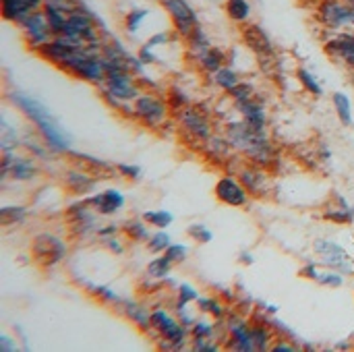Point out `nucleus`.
Instances as JSON below:
<instances>
[{"instance_id":"5","label":"nucleus","mask_w":354,"mask_h":352,"mask_svg":"<svg viewBox=\"0 0 354 352\" xmlns=\"http://www.w3.org/2000/svg\"><path fill=\"white\" fill-rule=\"evenodd\" d=\"M317 19L328 29L354 27V8L342 0H322L317 6Z\"/></svg>"},{"instance_id":"33","label":"nucleus","mask_w":354,"mask_h":352,"mask_svg":"<svg viewBox=\"0 0 354 352\" xmlns=\"http://www.w3.org/2000/svg\"><path fill=\"white\" fill-rule=\"evenodd\" d=\"M214 81H216V85L220 87V89H224V91H232L239 83H241V79H239V73L232 68V66H224V68H220L216 75H214Z\"/></svg>"},{"instance_id":"57","label":"nucleus","mask_w":354,"mask_h":352,"mask_svg":"<svg viewBox=\"0 0 354 352\" xmlns=\"http://www.w3.org/2000/svg\"><path fill=\"white\" fill-rule=\"evenodd\" d=\"M301 276H305V278H309V280H313V282H317V276H319V270L313 266V263H309V266H305L303 270H301Z\"/></svg>"},{"instance_id":"59","label":"nucleus","mask_w":354,"mask_h":352,"mask_svg":"<svg viewBox=\"0 0 354 352\" xmlns=\"http://www.w3.org/2000/svg\"><path fill=\"white\" fill-rule=\"evenodd\" d=\"M239 261H241L243 266H251V263H253V255H251L249 251H243V253L239 255Z\"/></svg>"},{"instance_id":"23","label":"nucleus","mask_w":354,"mask_h":352,"mask_svg":"<svg viewBox=\"0 0 354 352\" xmlns=\"http://www.w3.org/2000/svg\"><path fill=\"white\" fill-rule=\"evenodd\" d=\"M199 64H201V68H203L205 73L216 75L220 68L226 66V52H224L222 48H214V46H212V48L199 58Z\"/></svg>"},{"instance_id":"19","label":"nucleus","mask_w":354,"mask_h":352,"mask_svg":"<svg viewBox=\"0 0 354 352\" xmlns=\"http://www.w3.org/2000/svg\"><path fill=\"white\" fill-rule=\"evenodd\" d=\"M239 112L243 114V120L253 129V131H266V122H268V116H266V108L261 102H257L255 98L247 100V102H241L236 104Z\"/></svg>"},{"instance_id":"31","label":"nucleus","mask_w":354,"mask_h":352,"mask_svg":"<svg viewBox=\"0 0 354 352\" xmlns=\"http://www.w3.org/2000/svg\"><path fill=\"white\" fill-rule=\"evenodd\" d=\"M226 15L236 23H247L251 17V4L249 0H226Z\"/></svg>"},{"instance_id":"13","label":"nucleus","mask_w":354,"mask_h":352,"mask_svg":"<svg viewBox=\"0 0 354 352\" xmlns=\"http://www.w3.org/2000/svg\"><path fill=\"white\" fill-rule=\"evenodd\" d=\"M73 77L77 79H83V81H89V83H95V85H104L106 83V64H104V58L102 54H91L87 58H83L79 62V66L71 73Z\"/></svg>"},{"instance_id":"55","label":"nucleus","mask_w":354,"mask_h":352,"mask_svg":"<svg viewBox=\"0 0 354 352\" xmlns=\"http://www.w3.org/2000/svg\"><path fill=\"white\" fill-rule=\"evenodd\" d=\"M104 243H106V247H108L112 253H116V255H122V253H124V243H122L118 237H110V239H106Z\"/></svg>"},{"instance_id":"51","label":"nucleus","mask_w":354,"mask_h":352,"mask_svg":"<svg viewBox=\"0 0 354 352\" xmlns=\"http://www.w3.org/2000/svg\"><path fill=\"white\" fill-rule=\"evenodd\" d=\"M193 349L197 352H218L220 344L207 338H193Z\"/></svg>"},{"instance_id":"53","label":"nucleus","mask_w":354,"mask_h":352,"mask_svg":"<svg viewBox=\"0 0 354 352\" xmlns=\"http://www.w3.org/2000/svg\"><path fill=\"white\" fill-rule=\"evenodd\" d=\"M272 352H297L299 351V346L297 344H292V342H288V340H274V344H272Z\"/></svg>"},{"instance_id":"34","label":"nucleus","mask_w":354,"mask_h":352,"mask_svg":"<svg viewBox=\"0 0 354 352\" xmlns=\"http://www.w3.org/2000/svg\"><path fill=\"white\" fill-rule=\"evenodd\" d=\"M332 102H334V108H336V112H338L340 122L346 124V127H351V124H353V112H351V102H348V98H346L342 91H336V93L332 95Z\"/></svg>"},{"instance_id":"32","label":"nucleus","mask_w":354,"mask_h":352,"mask_svg":"<svg viewBox=\"0 0 354 352\" xmlns=\"http://www.w3.org/2000/svg\"><path fill=\"white\" fill-rule=\"evenodd\" d=\"M172 266H174V263H172L166 255H158L156 259H151V261L147 263V276H151V278H156V280H164V278L170 276Z\"/></svg>"},{"instance_id":"36","label":"nucleus","mask_w":354,"mask_h":352,"mask_svg":"<svg viewBox=\"0 0 354 352\" xmlns=\"http://www.w3.org/2000/svg\"><path fill=\"white\" fill-rule=\"evenodd\" d=\"M27 218V210L21 205H4L0 210V222L2 226H10V224H21Z\"/></svg>"},{"instance_id":"37","label":"nucleus","mask_w":354,"mask_h":352,"mask_svg":"<svg viewBox=\"0 0 354 352\" xmlns=\"http://www.w3.org/2000/svg\"><path fill=\"white\" fill-rule=\"evenodd\" d=\"M297 77H299V81L303 83V87H305L307 91H311L313 95H322V93H324V87H322L319 79H317L311 71H307L305 66H299Z\"/></svg>"},{"instance_id":"29","label":"nucleus","mask_w":354,"mask_h":352,"mask_svg":"<svg viewBox=\"0 0 354 352\" xmlns=\"http://www.w3.org/2000/svg\"><path fill=\"white\" fill-rule=\"evenodd\" d=\"M205 151L212 154L216 160H222V158H228L230 151H232V143L228 141V137H220V135H212L207 141H205Z\"/></svg>"},{"instance_id":"48","label":"nucleus","mask_w":354,"mask_h":352,"mask_svg":"<svg viewBox=\"0 0 354 352\" xmlns=\"http://www.w3.org/2000/svg\"><path fill=\"white\" fill-rule=\"evenodd\" d=\"M166 102H168V106H170V108H174V110L178 112L180 108H185V106H187V102H189V100H187V95H185L180 89L172 87V89H170V93H168V100H166Z\"/></svg>"},{"instance_id":"12","label":"nucleus","mask_w":354,"mask_h":352,"mask_svg":"<svg viewBox=\"0 0 354 352\" xmlns=\"http://www.w3.org/2000/svg\"><path fill=\"white\" fill-rule=\"evenodd\" d=\"M315 253L322 257V261L330 268V270H344V272H351V259H348V253L334 241H328V239H319L315 241L313 245Z\"/></svg>"},{"instance_id":"38","label":"nucleus","mask_w":354,"mask_h":352,"mask_svg":"<svg viewBox=\"0 0 354 352\" xmlns=\"http://www.w3.org/2000/svg\"><path fill=\"white\" fill-rule=\"evenodd\" d=\"M216 336V326L203 317H197V322L191 326V338H207V340H214Z\"/></svg>"},{"instance_id":"42","label":"nucleus","mask_w":354,"mask_h":352,"mask_svg":"<svg viewBox=\"0 0 354 352\" xmlns=\"http://www.w3.org/2000/svg\"><path fill=\"white\" fill-rule=\"evenodd\" d=\"M197 299H199V293L191 286V284H187V282H183V284H178V297H176V307H185V305H191V303H197Z\"/></svg>"},{"instance_id":"47","label":"nucleus","mask_w":354,"mask_h":352,"mask_svg":"<svg viewBox=\"0 0 354 352\" xmlns=\"http://www.w3.org/2000/svg\"><path fill=\"white\" fill-rule=\"evenodd\" d=\"M230 95H232L234 104L247 102V100H251V98H253V87H251V83H243V81H241V83L230 91Z\"/></svg>"},{"instance_id":"3","label":"nucleus","mask_w":354,"mask_h":352,"mask_svg":"<svg viewBox=\"0 0 354 352\" xmlns=\"http://www.w3.org/2000/svg\"><path fill=\"white\" fill-rule=\"evenodd\" d=\"M168 102H164L160 95L151 93V91H141L135 100H133V110H135V118H139L145 127H160L166 122L168 118Z\"/></svg>"},{"instance_id":"41","label":"nucleus","mask_w":354,"mask_h":352,"mask_svg":"<svg viewBox=\"0 0 354 352\" xmlns=\"http://www.w3.org/2000/svg\"><path fill=\"white\" fill-rule=\"evenodd\" d=\"M145 17H147V10H145V8H133V10H129L127 17H124V29H127L131 35L137 33L139 27H141V23L145 21Z\"/></svg>"},{"instance_id":"21","label":"nucleus","mask_w":354,"mask_h":352,"mask_svg":"<svg viewBox=\"0 0 354 352\" xmlns=\"http://www.w3.org/2000/svg\"><path fill=\"white\" fill-rule=\"evenodd\" d=\"M39 172V166L35 158H25V156H15V162L10 166V176L19 183L33 180Z\"/></svg>"},{"instance_id":"46","label":"nucleus","mask_w":354,"mask_h":352,"mask_svg":"<svg viewBox=\"0 0 354 352\" xmlns=\"http://www.w3.org/2000/svg\"><path fill=\"white\" fill-rule=\"evenodd\" d=\"M164 255H166L172 263H183V261L187 259V255H189V247H187V245H180V243H172V245L164 251Z\"/></svg>"},{"instance_id":"58","label":"nucleus","mask_w":354,"mask_h":352,"mask_svg":"<svg viewBox=\"0 0 354 352\" xmlns=\"http://www.w3.org/2000/svg\"><path fill=\"white\" fill-rule=\"evenodd\" d=\"M0 351L2 352L17 351V342H12L6 334H2V336H0Z\"/></svg>"},{"instance_id":"1","label":"nucleus","mask_w":354,"mask_h":352,"mask_svg":"<svg viewBox=\"0 0 354 352\" xmlns=\"http://www.w3.org/2000/svg\"><path fill=\"white\" fill-rule=\"evenodd\" d=\"M10 102L35 124L39 137L44 143H48V147L54 154H68L71 151V139L64 133V129L56 122V118L50 114V110L35 98L23 93V91H12L10 93Z\"/></svg>"},{"instance_id":"16","label":"nucleus","mask_w":354,"mask_h":352,"mask_svg":"<svg viewBox=\"0 0 354 352\" xmlns=\"http://www.w3.org/2000/svg\"><path fill=\"white\" fill-rule=\"evenodd\" d=\"M95 185H97V176L83 168H71L64 172V187L73 195H87L95 189Z\"/></svg>"},{"instance_id":"18","label":"nucleus","mask_w":354,"mask_h":352,"mask_svg":"<svg viewBox=\"0 0 354 352\" xmlns=\"http://www.w3.org/2000/svg\"><path fill=\"white\" fill-rule=\"evenodd\" d=\"M241 183L245 185V189L249 191L251 197H266L268 193V176L263 170L255 168V166H245L239 172Z\"/></svg>"},{"instance_id":"60","label":"nucleus","mask_w":354,"mask_h":352,"mask_svg":"<svg viewBox=\"0 0 354 352\" xmlns=\"http://www.w3.org/2000/svg\"><path fill=\"white\" fill-rule=\"evenodd\" d=\"M266 313H268V315H276V313H278V307H274V305H266Z\"/></svg>"},{"instance_id":"17","label":"nucleus","mask_w":354,"mask_h":352,"mask_svg":"<svg viewBox=\"0 0 354 352\" xmlns=\"http://www.w3.org/2000/svg\"><path fill=\"white\" fill-rule=\"evenodd\" d=\"M44 8V0H2V17L10 23H21L29 12Z\"/></svg>"},{"instance_id":"9","label":"nucleus","mask_w":354,"mask_h":352,"mask_svg":"<svg viewBox=\"0 0 354 352\" xmlns=\"http://www.w3.org/2000/svg\"><path fill=\"white\" fill-rule=\"evenodd\" d=\"M216 199L224 205H230V207H245L249 203V191L245 189V185L241 183L239 176H232V174H226L222 176L218 183H216Z\"/></svg>"},{"instance_id":"22","label":"nucleus","mask_w":354,"mask_h":352,"mask_svg":"<svg viewBox=\"0 0 354 352\" xmlns=\"http://www.w3.org/2000/svg\"><path fill=\"white\" fill-rule=\"evenodd\" d=\"M66 156L79 162V164H75V166H79V168H83V170L95 174V176H97V174L104 176V174H108V172L114 168V166H110L108 162H104V160H100V158H93V156H87V154H79V151H73V149H71Z\"/></svg>"},{"instance_id":"25","label":"nucleus","mask_w":354,"mask_h":352,"mask_svg":"<svg viewBox=\"0 0 354 352\" xmlns=\"http://www.w3.org/2000/svg\"><path fill=\"white\" fill-rule=\"evenodd\" d=\"M122 232L133 243H147L149 237H151L149 234V228H147V222L145 220H139V218L127 220L124 226H122Z\"/></svg>"},{"instance_id":"26","label":"nucleus","mask_w":354,"mask_h":352,"mask_svg":"<svg viewBox=\"0 0 354 352\" xmlns=\"http://www.w3.org/2000/svg\"><path fill=\"white\" fill-rule=\"evenodd\" d=\"M19 27L23 29V33H39V31H50V27H48V19H46V12H44V8H39V10H33V12H29L21 23H19Z\"/></svg>"},{"instance_id":"49","label":"nucleus","mask_w":354,"mask_h":352,"mask_svg":"<svg viewBox=\"0 0 354 352\" xmlns=\"http://www.w3.org/2000/svg\"><path fill=\"white\" fill-rule=\"evenodd\" d=\"M116 172L129 180H137L141 176V168L135 166V164H116Z\"/></svg>"},{"instance_id":"8","label":"nucleus","mask_w":354,"mask_h":352,"mask_svg":"<svg viewBox=\"0 0 354 352\" xmlns=\"http://www.w3.org/2000/svg\"><path fill=\"white\" fill-rule=\"evenodd\" d=\"M97 216H100L97 210L91 207L87 203V199L71 205L68 212H66L68 226H71L73 234H77V237H87L89 232H97V228H100L97 226Z\"/></svg>"},{"instance_id":"39","label":"nucleus","mask_w":354,"mask_h":352,"mask_svg":"<svg viewBox=\"0 0 354 352\" xmlns=\"http://www.w3.org/2000/svg\"><path fill=\"white\" fill-rule=\"evenodd\" d=\"M170 245H172V241H170V234H168V232H164V230H160V232H153V234L149 237V241H147V249H149L151 253H156V255L164 253V251H166Z\"/></svg>"},{"instance_id":"15","label":"nucleus","mask_w":354,"mask_h":352,"mask_svg":"<svg viewBox=\"0 0 354 352\" xmlns=\"http://www.w3.org/2000/svg\"><path fill=\"white\" fill-rule=\"evenodd\" d=\"M241 33H243L245 46L249 50H253L257 56H272L274 54V44L259 25H245Z\"/></svg>"},{"instance_id":"45","label":"nucleus","mask_w":354,"mask_h":352,"mask_svg":"<svg viewBox=\"0 0 354 352\" xmlns=\"http://www.w3.org/2000/svg\"><path fill=\"white\" fill-rule=\"evenodd\" d=\"M326 220H332V222H338V224H353L354 210H351V207L330 210V212H326Z\"/></svg>"},{"instance_id":"54","label":"nucleus","mask_w":354,"mask_h":352,"mask_svg":"<svg viewBox=\"0 0 354 352\" xmlns=\"http://www.w3.org/2000/svg\"><path fill=\"white\" fill-rule=\"evenodd\" d=\"M137 56L141 58L143 64H153V62H158V58H156V54H153V48H147L145 44L141 46V50H139Z\"/></svg>"},{"instance_id":"24","label":"nucleus","mask_w":354,"mask_h":352,"mask_svg":"<svg viewBox=\"0 0 354 352\" xmlns=\"http://www.w3.org/2000/svg\"><path fill=\"white\" fill-rule=\"evenodd\" d=\"M251 332H253V342H255V349L257 351H270L272 344H274V328L268 326L266 322H257V324H251Z\"/></svg>"},{"instance_id":"44","label":"nucleus","mask_w":354,"mask_h":352,"mask_svg":"<svg viewBox=\"0 0 354 352\" xmlns=\"http://www.w3.org/2000/svg\"><path fill=\"white\" fill-rule=\"evenodd\" d=\"M317 282L324 286H332V288H340L344 284V276L336 270H328V272H319Z\"/></svg>"},{"instance_id":"28","label":"nucleus","mask_w":354,"mask_h":352,"mask_svg":"<svg viewBox=\"0 0 354 352\" xmlns=\"http://www.w3.org/2000/svg\"><path fill=\"white\" fill-rule=\"evenodd\" d=\"M187 41H189V52L199 60L209 48H212V41H209V37H207V33L201 29V25L187 37Z\"/></svg>"},{"instance_id":"20","label":"nucleus","mask_w":354,"mask_h":352,"mask_svg":"<svg viewBox=\"0 0 354 352\" xmlns=\"http://www.w3.org/2000/svg\"><path fill=\"white\" fill-rule=\"evenodd\" d=\"M118 307H120L122 315L129 322H133L139 330H143V332H149L151 330V311H147L141 303L131 301V299H124V301L120 299Z\"/></svg>"},{"instance_id":"10","label":"nucleus","mask_w":354,"mask_h":352,"mask_svg":"<svg viewBox=\"0 0 354 352\" xmlns=\"http://www.w3.org/2000/svg\"><path fill=\"white\" fill-rule=\"evenodd\" d=\"M104 89L116 95L122 102H133L141 91H139V81L133 77L131 71H110L106 75Z\"/></svg>"},{"instance_id":"35","label":"nucleus","mask_w":354,"mask_h":352,"mask_svg":"<svg viewBox=\"0 0 354 352\" xmlns=\"http://www.w3.org/2000/svg\"><path fill=\"white\" fill-rule=\"evenodd\" d=\"M143 220L147 224L156 226L158 230H166L174 222V216L168 210H151V212H145L143 214Z\"/></svg>"},{"instance_id":"27","label":"nucleus","mask_w":354,"mask_h":352,"mask_svg":"<svg viewBox=\"0 0 354 352\" xmlns=\"http://www.w3.org/2000/svg\"><path fill=\"white\" fill-rule=\"evenodd\" d=\"M197 309L203 315H209L214 319H224L226 317V307L218 297H199L197 299Z\"/></svg>"},{"instance_id":"30","label":"nucleus","mask_w":354,"mask_h":352,"mask_svg":"<svg viewBox=\"0 0 354 352\" xmlns=\"http://www.w3.org/2000/svg\"><path fill=\"white\" fill-rule=\"evenodd\" d=\"M44 12H46V19H48L50 33H52L54 37H56V35H62L64 25H66V21H68V12L58 10V8H52V6H44Z\"/></svg>"},{"instance_id":"11","label":"nucleus","mask_w":354,"mask_h":352,"mask_svg":"<svg viewBox=\"0 0 354 352\" xmlns=\"http://www.w3.org/2000/svg\"><path fill=\"white\" fill-rule=\"evenodd\" d=\"M228 340H226V346L230 351L239 352H253L255 349V342H253V332H251V324L245 319V317H239V315H230L228 317Z\"/></svg>"},{"instance_id":"50","label":"nucleus","mask_w":354,"mask_h":352,"mask_svg":"<svg viewBox=\"0 0 354 352\" xmlns=\"http://www.w3.org/2000/svg\"><path fill=\"white\" fill-rule=\"evenodd\" d=\"M44 6H52V8H58L64 12H73L79 6V2L77 0H44Z\"/></svg>"},{"instance_id":"14","label":"nucleus","mask_w":354,"mask_h":352,"mask_svg":"<svg viewBox=\"0 0 354 352\" xmlns=\"http://www.w3.org/2000/svg\"><path fill=\"white\" fill-rule=\"evenodd\" d=\"M87 203L95 207L100 216H112L124 207V195L116 189H106L97 195L87 197Z\"/></svg>"},{"instance_id":"56","label":"nucleus","mask_w":354,"mask_h":352,"mask_svg":"<svg viewBox=\"0 0 354 352\" xmlns=\"http://www.w3.org/2000/svg\"><path fill=\"white\" fill-rule=\"evenodd\" d=\"M118 234V226H114V224H110V226H100L97 228V237L100 239H110V237H116Z\"/></svg>"},{"instance_id":"4","label":"nucleus","mask_w":354,"mask_h":352,"mask_svg":"<svg viewBox=\"0 0 354 352\" xmlns=\"http://www.w3.org/2000/svg\"><path fill=\"white\" fill-rule=\"evenodd\" d=\"M31 257L39 268H52L66 257V245L56 234L41 232L31 243Z\"/></svg>"},{"instance_id":"6","label":"nucleus","mask_w":354,"mask_h":352,"mask_svg":"<svg viewBox=\"0 0 354 352\" xmlns=\"http://www.w3.org/2000/svg\"><path fill=\"white\" fill-rule=\"evenodd\" d=\"M162 4L168 10V15L172 19V25H174V29H176V33L180 37L187 39L199 27L197 12L193 10V6L187 0H162Z\"/></svg>"},{"instance_id":"7","label":"nucleus","mask_w":354,"mask_h":352,"mask_svg":"<svg viewBox=\"0 0 354 352\" xmlns=\"http://www.w3.org/2000/svg\"><path fill=\"white\" fill-rule=\"evenodd\" d=\"M178 124H180V129L189 135V137H193L195 141H201V143H205L214 133H212V122H209V118L199 110V108H193V106H185V108H180L178 110Z\"/></svg>"},{"instance_id":"2","label":"nucleus","mask_w":354,"mask_h":352,"mask_svg":"<svg viewBox=\"0 0 354 352\" xmlns=\"http://www.w3.org/2000/svg\"><path fill=\"white\" fill-rule=\"evenodd\" d=\"M151 330L160 336V346L164 351H178L187 344L191 330L180 324L170 311L166 309H153L151 311Z\"/></svg>"},{"instance_id":"52","label":"nucleus","mask_w":354,"mask_h":352,"mask_svg":"<svg viewBox=\"0 0 354 352\" xmlns=\"http://www.w3.org/2000/svg\"><path fill=\"white\" fill-rule=\"evenodd\" d=\"M172 39V35H170V31H160V33H156V35H151L147 41H145V46L147 48H156V46H166L168 41Z\"/></svg>"},{"instance_id":"40","label":"nucleus","mask_w":354,"mask_h":352,"mask_svg":"<svg viewBox=\"0 0 354 352\" xmlns=\"http://www.w3.org/2000/svg\"><path fill=\"white\" fill-rule=\"evenodd\" d=\"M87 290L102 303H108V305H118L120 303V297L110 290L108 286H97V284H87Z\"/></svg>"},{"instance_id":"43","label":"nucleus","mask_w":354,"mask_h":352,"mask_svg":"<svg viewBox=\"0 0 354 352\" xmlns=\"http://www.w3.org/2000/svg\"><path fill=\"white\" fill-rule=\"evenodd\" d=\"M187 234H189L195 243H199V245H205V243H209V241L214 239L212 230H209L207 226H203V224H191V226L187 228Z\"/></svg>"}]
</instances>
